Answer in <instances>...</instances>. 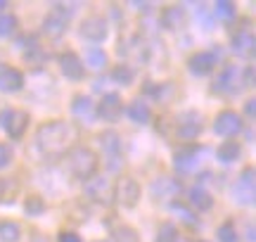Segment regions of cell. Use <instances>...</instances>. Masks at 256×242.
Returning a JSON list of instances; mask_svg holds the SVG:
<instances>
[{"label":"cell","instance_id":"6da1fadb","mask_svg":"<svg viewBox=\"0 0 256 242\" xmlns=\"http://www.w3.org/2000/svg\"><path fill=\"white\" fill-rule=\"evenodd\" d=\"M78 140V128L69 121H48L36 133V148L48 159H60Z\"/></svg>","mask_w":256,"mask_h":242},{"label":"cell","instance_id":"7a4b0ae2","mask_svg":"<svg viewBox=\"0 0 256 242\" xmlns=\"http://www.w3.org/2000/svg\"><path fill=\"white\" fill-rule=\"evenodd\" d=\"M98 164H100V159H98V154H95L90 148L74 145V148L69 150V168H72V174L78 178V180H88V178L95 176Z\"/></svg>","mask_w":256,"mask_h":242},{"label":"cell","instance_id":"3957f363","mask_svg":"<svg viewBox=\"0 0 256 242\" xmlns=\"http://www.w3.org/2000/svg\"><path fill=\"white\" fill-rule=\"evenodd\" d=\"M0 128L5 130L10 138L19 140L28 128V114L24 110H14V107L0 110Z\"/></svg>","mask_w":256,"mask_h":242},{"label":"cell","instance_id":"277c9868","mask_svg":"<svg viewBox=\"0 0 256 242\" xmlns=\"http://www.w3.org/2000/svg\"><path fill=\"white\" fill-rule=\"evenodd\" d=\"M242 86V76H240V69L235 64H226L218 72L216 81H214V90L220 95H235Z\"/></svg>","mask_w":256,"mask_h":242},{"label":"cell","instance_id":"5b68a950","mask_svg":"<svg viewBox=\"0 0 256 242\" xmlns=\"http://www.w3.org/2000/svg\"><path fill=\"white\" fill-rule=\"evenodd\" d=\"M112 197H114L121 206H126V209L136 206L138 200H140V186H138V180L136 178H130V176H124L119 183L114 186Z\"/></svg>","mask_w":256,"mask_h":242},{"label":"cell","instance_id":"8992f818","mask_svg":"<svg viewBox=\"0 0 256 242\" xmlns=\"http://www.w3.org/2000/svg\"><path fill=\"white\" fill-rule=\"evenodd\" d=\"M242 116L238 112H232V110H223V112L216 114V119H214V130L223 136V138H235L240 130H242Z\"/></svg>","mask_w":256,"mask_h":242},{"label":"cell","instance_id":"52a82bcc","mask_svg":"<svg viewBox=\"0 0 256 242\" xmlns=\"http://www.w3.org/2000/svg\"><path fill=\"white\" fill-rule=\"evenodd\" d=\"M218 62H220V50L214 48V50H200V52H194L188 60V66H190L192 74L204 76V74H209V72H214Z\"/></svg>","mask_w":256,"mask_h":242},{"label":"cell","instance_id":"ba28073f","mask_svg":"<svg viewBox=\"0 0 256 242\" xmlns=\"http://www.w3.org/2000/svg\"><path fill=\"white\" fill-rule=\"evenodd\" d=\"M202 128H204V124H202L200 112H183L176 119V133H178V138H183V140L200 138Z\"/></svg>","mask_w":256,"mask_h":242},{"label":"cell","instance_id":"9c48e42d","mask_svg":"<svg viewBox=\"0 0 256 242\" xmlns=\"http://www.w3.org/2000/svg\"><path fill=\"white\" fill-rule=\"evenodd\" d=\"M254 168L247 166L242 174H240L238 183H235V188H232V197H235V202L242 206H247L254 202Z\"/></svg>","mask_w":256,"mask_h":242},{"label":"cell","instance_id":"30bf717a","mask_svg":"<svg viewBox=\"0 0 256 242\" xmlns=\"http://www.w3.org/2000/svg\"><path fill=\"white\" fill-rule=\"evenodd\" d=\"M69 17H72V12H62L60 5L52 8V12L43 19V34L50 38H60L66 34V26H69Z\"/></svg>","mask_w":256,"mask_h":242},{"label":"cell","instance_id":"8fae6325","mask_svg":"<svg viewBox=\"0 0 256 242\" xmlns=\"http://www.w3.org/2000/svg\"><path fill=\"white\" fill-rule=\"evenodd\" d=\"M60 72H62L69 81H81L83 74H86V69H83V60L76 52L72 50H66L60 55Z\"/></svg>","mask_w":256,"mask_h":242},{"label":"cell","instance_id":"7c38bea8","mask_svg":"<svg viewBox=\"0 0 256 242\" xmlns=\"http://www.w3.org/2000/svg\"><path fill=\"white\" fill-rule=\"evenodd\" d=\"M114 186L107 178H88L86 180V195L90 197L92 202H110Z\"/></svg>","mask_w":256,"mask_h":242},{"label":"cell","instance_id":"4fadbf2b","mask_svg":"<svg viewBox=\"0 0 256 242\" xmlns=\"http://www.w3.org/2000/svg\"><path fill=\"white\" fill-rule=\"evenodd\" d=\"M81 36L88 38V40H95V43H100L107 38V22L98 14H92V17H86L81 22Z\"/></svg>","mask_w":256,"mask_h":242},{"label":"cell","instance_id":"5bb4252c","mask_svg":"<svg viewBox=\"0 0 256 242\" xmlns=\"http://www.w3.org/2000/svg\"><path fill=\"white\" fill-rule=\"evenodd\" d=\"M121 110H124V102H121L119 95H116V93H107L100 100V104H98L95 114H98V116H102L104 121H116L121 116Z\"/></svg>","mask_w":256,"mask_h":242},{"label":"cell","instance_id":"9a60e30c","mask_svg":"<svg viewBox=\"0 0 256 242\" xmlns=\"http://www.w3.org/2000/svg\"><path fill=\"white\" fill-rule=\"evenodd\" d=\"M174 166L180 174H192L200 166V150L197 148H183L174 154Z\"/></svg>","mask_w":256,"mask_h":242},{"label":"cell","instance_id":"2e32d148","mask_svg":"<svg viewBox=\"0 0 256 242\" xmlns=\"http://www.w3.org/2000/svg\"><path fill=\"white\" fill-rule=\"evenodd\" d=\"M150 192H152V197H154L156 202L159 200H171V197H176L180 192V183L168 176H162V178H156V180H152Z\"/></svg>","mask_w":256,"mask_h":242},{"label":"cell","instance_id":"e0dca14e","mask_svg":"<svg viewBox=\"0 0 256 242\" xmlns=\"http://www.w3.org/2000/svg\"><path fill=\"white\" fill-rule=\"evenodd\" d=\"M24 88V74L14 66L0 69V93H19Z\"/></svg>","mask_w":256,"mask_h":242},{"label":"cell","instance_id":"ac0fdd59","mask_svg":"<svg viewBox=\"0 0 256 242\" xmlns=\"http://www.w3.org/2000/svg\"><path fill=\"white\" fill-rule=\"evenodd\" d=\"M256 48V40H254V34L249 31V26L244 28H238L235 34H232V52L240 57H249L254 52Z\"/></svg>","mask_w":256,"mask_h":242},{"label":"cell","instance_id":"d6986e66","mask_svg":"<svg viewBox=\"0 0 256 242\" xmlns=\"http://www.w3.org/2000/svg\"><path fill=\"white\" fill-rule=\"evenodd\" d=\"M72 114L83 124H90L95 119V104L88 95H76L72 100Z\"/></svg>","mask_w":256,"mask_h":242},{"label":"cell","instance_id":"ffe728a7","mask_svg":"<svg viewBox=\"0 0 256 242\" xmlns=\"http://www.w3.org/2000/svg\"><path fill=\"white\" fill-rule=\"evenodd\" d=\"M162 24L171 31H178L183 28L185 24V8L183 5H168V8L162 12Z\"/></svg>","mask_w":256,"mask_h":242},{"label":"cell","instance_id":"44dd1931","mask_svg":"<svg viewBox=\"0 0 256 242\" xmlns=\"http://www.w3.org/2000/svg\"><path fill=\"white\" fill-rule=\"evenodd\" d=\"M188 200H190V206L192 209H197V212H209L211 206H214V197H211L209 190H204L202 186H194L188 192Z\"/></svg>","mask_w":256,"mask_h":242},{"label":"cell","instance_id":"7402d4cb","mask_svg":"<svg viewBox=\"0 0 256 242\" xmlns=\"http://www.w3.org/2000/svg\"><path fill=\"white\" fill-rule=\"evenodd\" d=\"M100 145L104 150V157H121V136L114 133V130H104L100 136Z\"/></svg>","mask_w":256,"mask_h":242},{"label":"cell","instance_id":"603a6c76","mask_svg":"<svg viewBox=\"0 0 256 242\" xmlns=\"http://www.w3.org/2000/svg\"><path fill=\"white\" fill-rule=\"evenodd\" d=\"M128 116H130V121L133 124H147V121L152 119V112H150V104L145 102V100H140V98H136L133 102L128 104Z\"/></svg>","mask_w":256,"mask_h":242},{"label":"cell","instance_id":"cb8c5ba5","mask_svg":"<svg viewBox=\"0 0 256 242\" xmlns=\"http://www.w3.org/2000/svg\"><path fill=\"white\" fill-rule=\"evenodd\" d=\"M216 154H218V159L223 164H232V162L240 159V154H242V145H240L238 140H226V142L218 145Z\"/></svg>","mask_w":256,"mask_h":242},{"label":"cell","instance_id":"d4e9b609","mask_svg":"<svg viewBox=\"0 0 256 242\" xmlns=\"http://www.w3.org/2000/svg\"><path fill=\"white\" fill-rule=\"evenodd\" d=\"M214 14H216L218 19H223V22H232V19L238 17V5L230 2V0H216Z\"/></svg>","mask_w":256,"mask_h":242},{"label":"cell","instance_id":"484cf974","mask_svg":"<svg viewBox=\"0 0 256 242\" xmlns=\"http://www.w3.org/2000/svg\"><path fill=\"white\" fill-rule=\"evenodd\" d=\"M19 192V186L12 178H0V204H12Z\"/></svg>","mask_w":256,"mask_h":242},{"label":"cell","instance_id":"4316f807","mask_svg":"<svg viewBox=\"0 0 256 242\" xmlns=\"http://www.w3.org/2000/svg\"><path fill=\"white\" fill-rule=\"evenodd\" d=\"M22 228L14 221H0V240L2 242H19Z\"/></svg>","mask_w":256,"mask_h":242},{"label":"cell","instance_id":"83f0119b","mask_svg":"<svg viewBox=\"0 0 256 242\" xmlns=\"http://www.w3.org/2000/svg\"><path fill=\"white\" fill-rule=\"evenodd\" d=\"M17 26H19V22L14 14H10V12L0 14V38H12L17 34Z\"/></svg>","mask_w":256,"mask_h":242},{"label":"cell","instance_id":"f1b7e54d","mask_svg":"<svg viewBox=\"0 0 256 242\" xmlns=\"http://www.w3.org/2000/svg\"><path fill=\"white\" fill-rule=\"evenodd\" d=\"M86 62H88V66L90 69H104L107 66V52L102 50V48H90L88 52H86Z\"/></svg>","mask_w":256,"mask_h":242},{"label":"cell","instance_id":"f546056e","mask_svg":"<svg viewBox=\"0 0 256 242\" xmlns=\"http://www.w3.org/2000/svg\"><path fill=\"white\" fill-rule=\"evenodd\" d=\"M112 78H114L119 86H130L133 84V78H136V72H133V66L130 64H119V66H114Z\"/></svg>","mask_w":256,"mask_h":242},{"label":"cell","instance_id":"4dcf8cb0","mask_svg":"<svg viewBox=\"0 0 256 242\" xmlns=\"http://www.w3.org/2000/svg\"><path fill=\"white\" fill-rule=\"evenodd\" d=\"M216 238H218V242H240V233H238V228H235L232 221L220 224L218 230H216Z\"/></svg>","mask_w":256,"mask_h":242},{"label":"cell","instance_id":"1f68e13d","mask_svg":"<svg viewBox=\"0 0 256 242\" xmlns=\"http://www.w3.org/2000/svg\"><path fill=\"white\" fill-rule=\"evenodd\" d=\"M24 212H26L28 216H38L46 212V200L38 195H28L26 200H24Z\"/></svg>","mask_w":256,"mask_h":242},{"label":"cell","instance_id":"d6a6232c","mask_svg":"<svg viewBox=\"0 0 256 242\" xmlns=\"http://www.w3.org/2000/svg\"><path fill=\"white\" fill-rule=\"evenodd\" d=\"M178 240V228H176L174 224H162L159 226V230H156V238L154 242H176Z\"/></svg>","mask_w":256,"mask_h":242},{"label":"cell","instance_id":"836d02e7","mask_svg":"<svg viewBox=\"0 0 256 242\" xmlns=\"http://www.w3.org/2000/svg\"><path fill=\"white\" fill-rule=\"evenodd\" d=\"M114 242H140V235H138L136 228L130 226H121L114 230Z\"/></svg>","mask_w":256,"mask_h":242},{"label":"cell","instance_id":"e575fe53","mask_svg":"<svg viewBox=\"0 0 256 242\" xmlns=\"http://www.w3.org/2000/svg\"><path fill=\"white\" fill-rule=\"evenodd\" d=\"M176 214L180 216V221H183L185 226H190V228H194V226H200V221H197V216H194V212L192 209H188L185 204H174L171 206Z\"/></svg>","mask_w":256,"mask_h":242},{"label":"cell","instance_id":"d590c367","mask_svg":"<svg viewBox=\"0 0 256 242\" xmlns=\"http://www.w3.org/2000/svg\"><path fill=\"white\" fill-rule=\"evenodd\" d=\"M12 159H14L12 148H10V145H5V142H0V168H8L10 164H12Z\"/></svg>","mask_w":256,"mask_h":242},{"label":"cell","instance_id":"8d00e7d4","mask_svg":"<svg viewBox=\"0 0 256 242\" xmlns=\"http://www.w3.org/2000/svg\"><path fill=\"white\" fill-rule=\"evenodd\" d=\"M57 242H81V238L72 230H62V233L57 235Z\"/></svg>","mask_w":256,"mask_h":242},{"label":"cell","instance_id":"74e56055","mask_svg":"<svg viewBox=\"0 0 256 242\" xmlns=\"http://www.w3.org/2000/svg\"><path fill=\"white\" fill-rule=\"evenodd\" d=\"M121 166H124V157L107 159V168H110V171H121Z\"/></svg>","mask_w":256,"mask_h":242},{"label":"cell","instance_id":"f35d334b","mask_svg":"<svg viewBox=\"0 0 256 242\" xmlns=\"http://www.w3.org/2000/svg\"><path fill=\"white\" fill-rule=\"evenodd\" d=\"M244 112H247V116H256V100L254 98L244 102Z\"/></svg>","mask_w":256,"mask_h":242},{"label":"cell","instance_id":"ab89813d","mask_svg":"<svg viewBox=\"0 0 256 242\" xmlns=\"http://www.w3.org/2000/svg\"><path fill=\"white\" fill-rule=\"evenodd\" d=\"M2 10H8V2H5V0H0V14H2Z\"/></svg>","mask_w":256,"mask_h":242},{"label":"cell","instance_id":"60d3db41","mask_svg":"<svg viewBox=\"0 0 256 242\" xmlns=\"http://www.w3.org/2000/svg\"><path fill=\"white\" fill-rule=\"evenodd\" d=\"M176 242H188V240H185V238H180V235H178V240H176Z\"/></svg>","mask_w":256,"mask_h":242}]
</instances>
